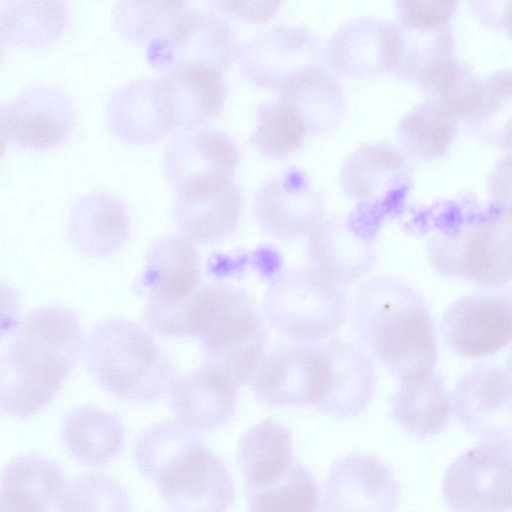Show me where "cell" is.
Masks as SVG:
<instances>
[{
  "instance_id": "6da1fadb",
  "label": "cell",
  "mask_w": 512,
  "mask_h": 512,
  "mask_svg": "<svg viewBox=\"0 0 512 512\" xmlns=\"http://www.w3.org/2000/svg\"><path fill=\"white\" fill-rule=\"evenodd\" d=\"M85 347L77 315L49 305L35 309L18 325L1 359L0 406L26 418L57 395Z\"/></svg>"
},
{
  "instance_id": "7a4b0ae2",
  "label": "cell",
  "mask_w": 512,
  "mask_h": 512,
  "mask_svg": "<svg viewBox=\"0 0 512 512\" xmlns=\"http://www.w3.org/2000/svg\"><path fill=\"white\" fill-rule=\"evenodd\" d=\"M351 324L360 347L399 382L434 371L435 329L420 295L403 279L377 275L357 290Z\"/></svg>"
},
{
  "instance_id": "3957f363",
  "label": "cell",
  "mask_w": 512,
  "mask_h": 512,
  "mask_svg": "<svg viewBox=\"0 0 512 512\" xmlns=\"http://www.w3.org/2000/svg\"><path fill=\"white\" fill-rule=\"evenodd\" d=\"M167 337H191L202 348L204 365L237 386L252 381L265 356L266 333L250 298L226 284L200 287L169 308L160 321Z\"/></svg>"
},
{
  "instance_id": "277c9868",
  "label": "cell",
  "mask_w": 512,
  "mask_h": 512,
  "mask_svg": "<svg viewBox=\"0 0 512 512\" xmlns=\"http://www.w3.org/2000/svg\"><path fill=\"white\" fill-rule=\"evenodd\" d=\"M133 458L169 512H228L234 503V482L225 463L195 431L176 421L144 429Z\"/></svg>"
},
{
  "instance_id": "5b68a950",
  "label": "cell",
  "mask_w": 512,
  "mask_h": 512,
  "mask_svg": "<svg viewBox=\"0 0 512 512\" xmlns=\"http://www.w3.org/2000/svg\"><path fill=\"white\" fill-rule=\"evenodd\" d=\"M84 349L97 383L126 401L153 402L169 393L177 378L173 362L151 334L124 318L98 323Z\"/></svg>"
},
{
  "instance_id": "8992f818",
  "label": "cell",
  "mask_w": 512,
  "mask_h": 512,
  "mask_svg": "<svg viewBox=\"0 0 512 512\" xmlns=\"http://www.w3.org/2000/svg\"><path fill=\"white\" fill-rule=\"evenodd\" d=\"M263 309L279 334L308 344L331 338L349 314L341 286L311 265L284 271L270 284Z\"/></svg>"
},
{
  "instance_id": "52a82bcc",
  "label": "cell",
  "mask_w": 512,
  "mask_h": 512,
  "mask_svg": "<svg viewBox=\"0 0 512 512\" xmlns=\"http://www.w3.org/2000/svg\"><path fill=\"white\" fill-rule=\"evenodd\" d=\"M428 259L440 274L486 287L512 281V219L490 216L450 234H439L427 245Z\"/></svg>"
},
{
  "instance_id": "ba28073f",
  "label": "cell",
  "mask_w": 512,
  "mask_h": 512,
  "mask_svg": "<svg viewBox=\"0 0 512 512\" xmlns=\"http://www.w3.org/2000/svg\"><path fill=\"white\" fill-rule=\"evenodd\" d=\"M442 494L454 512L512 511V438L486 440L447 468Z\"/></svg>"
},
{
  "instance_id": "9c48e42d",
  "label": "cell",
  "mask_w": 512,
  "mask_h": 512,
  "mask_svg": "<svg viewBox=\"0 0 512 512\" xmlns=\"http://www.w3.org/2000/svg\"><path fill=\"white\" fill-rule=\"evenodd\" d=\"M0 119L3 144L44 151L70 136L76 113L71 99L61 89L35 83L2 104Z\"/></svg>"
},
{
  "instance_id": "30bf717a",
  "label": "cell",
  "mask_w": 512,
  "mask_h": 512,
  "mask_svg": "<svg viewBox=\"0 0 512 512\" xmlns=\"http://www.w3.org/2000/svg\"><path fill=\"white\" fill-rule=\"evenodd\" d=\"M446 343L457 354L481 358L512 343V285L469 294L443 314Z\"/></svg>"
},
{
  "instance_id": "8fae6325",
  "label": "cell",
  "mask_w": 512,
  "mask_h": 512,
  "mask_svg": "<svg viewBox=\"0 0 512 512\" xmlns=\"http://www.w3.org/2000/svg\"><path fill=\"white\" fill-rule=\"evenodd\" d=\"M327 376L322 345L294 343L265 357L252 382L255 397L271 407L313 408L320 400Z\"/></svg>"
},
{
  "instance_id": "7c38bea8",
  "label": "cell",
  "mask_w": 512,
  "mask_h": 512,
  "mask_svg": "<svg viewBox=\"0 0 512 512\" xmlns=\"http://www.w3.org/2000/svg\"><path fill=\"white\" fill-rule=\"evenodd\" d=\"M255 217L267 234L283 241L309 236L325 218L322 193L298 167L267 179L254 199Z\"/></svg>"
},
{
  "instance_id": "4fadbf2b",
  "label": "cell",
  "mask_w": 512,
  "mask_h": 512,
  "mask_svg": "<svg viewBox=\"0 0 512 512\" xmlns=\"http://www.w3.org/2000/svg\"><path fill=\"white\" fill-rule=\"evenodd\" d=\"M324 55L313 31L281 24L263 31L242 47L240 69L254 86L280 90L297 73L321 66Z\"/></svg>"
},
{
  "instance_id": "5bb4252c",
  "label": "cell",
  "mask_w": 512,
  "mask_h": 512,
  "mask_svg": "<svg viewBox=\"0 0 512 512\" xmlns=\"http://www.w3.org/2000/svg\"><path fill=\"white\" fill-rule=\"evenodd\" d=\"M403 52L404 35L399 26L384 19L359 17L333 33L325 57L339 74L367 79L395 72Z\"/></svg>"
},
{
  "instance_id": "9a60e30c",
  "label": "cell",
  "mask_w": 512,
  "mask_h": 512,
  "mask_svg": "<svg viewBox=\"0 0 512 512\" xmlns=\"http://www.w3.org/2000/svg\"><path fill=\"white\" fill-rule=\"evenodd\" d=\"M401 484L378 457L353 452L329 467L324 488L327 512H394Z\"/></svg>"
},
{
  "instance_id": "2e32d148",
  "label": "cell",
  "mask_w": 512,
  "mask_h": 512,
  "mask_svg": "<svg viewBox=\"0 0 512 512\" xmlns=\"http://www.w3.org/2000/svg\"><path fill=\"white\" fill-rule=\"evenodd\" d=\"M242 47L228 22L199 9L187 11L175 32L166 40L147 46V61L170 69L186 63L205 64L224 72L240 58Z\"/></svg>"
},
{
  "instance_id": "e0dca14e",
  "label": "cell",
  "mask_w": 512,
  "mask_h": 512,
  "mask_svg": "<svg viewBox=\"0 0 512 512\" xmlns=\"http://www.w3.org/2000/svg\"><path fill=\"white\" fill-rule=\"evenodd\" d=\"M452 410L462 426L486 440L512 438V376L507 368L478 365L456 383Z\"/></svg>"
},
{
  "instance_id": "ac0fdd59",
  "label": "cell",
  "mask_w": 512,
  "mask_h": 512,
  "mask_svg": "<svg viewBox=\"0 0 512 512\" xmlns=\"http://www.w3.org/2000/svg\"><path fill=\"white\" fill-rule=\"evenodd\" d=\"M240 160L236 142L225 132L198 128L175 135L163 154V169L175 191L233 178Z\"/></svg>"
},
{
  "instance_id": "d6986e66",
  "label": "cell",
  "mask_w": 512,
  "mask_h": 512,
  "mask_svg": "<svg viewBox=\"0 0 512 512\" xmlns=\"http://www.w3.org/2000/svg\"><path fill=\"white\" fill-rule=\"evenodd\" d=\"M200 281L194 242L182 233H169L148 247L135 289L147 299L146 307H169L188 299L199 289Z\"/></svg>"
},
{
  "instance_id": "ffe728a7",
  "label": "cell",
  "mask_w": 512,
  "mask_h": 512,
  "mask_svg": "<svg viewBox=\"0 0 512 512\" xmlns=\"http://www.w3.org/2000/svg\"><path fill=\"white\" fill-rule=\"evenodd\" d=\"M106 123L116 138L134 144L157 141L172 131V113L161 78H139L116 88L107 100Z\"/></svg>"
},
{
  "instance_id": "44dd1931",
  "label": "cell",
  "mask_w": 512,
  "mask_h": 512,
  "mask_svg": "<svg viewBox=\"0 0 512 512\" xmlns=\"http://www.w3.org/2000/svg\"><path fill=\"white\" fill-rule=\"evenodd\" d=\"M241 191L233 178L175 191L173 218L180 233L193 242L220 241L237 227Z\"/></svg>"
},
{
  "instance_id": "7402d4cb",
  "label": "cell",
  "mask_w": 512,
  "mask_h": 512,
  "mask_svg": "<svg viewBox=\"0 0 512 512\" xmlns=\"http://www.w3.org/2000/svg\"><path fill=\"white\" fill-rule=\"evenodd\" d=\"M321 345L327 360V376L324 392L314 408L338 419L359 415L375 392L371 359L360 346L343 339H329Z\"/></svg>"
},
{
  "instance_id": "603a6c76",
  "label": "cell",
  "mask_w": 512,
  "mask_h": 512,
  "mask_svg": "<svg viewBox=\"0 0 512 512\" xmlns=\"http://www.w3.org/2000/svg\"><path fill=\"white\" fill-rule=\"evenodd\" d=\"M131 232L127 205L100 191L80 196L70 208L66 221L69 242L89 258H107L119 252Z\"/></svg>"
},
{
  "instance_id": "cb8c5ba5",
  "label": "cell",
  "mask_w": 512,
  "mask_h": 512,
  "mask_svg": "<svg viewBox=\"0 0 512 512\" xmlns=\"http://www.w3.org/2000/svg\"><path fill=\"white\" fill-rule=\"evenodd\" d=\"M237 388L226 375L203 365L176 378L168 393L171 412L195 432L223 427L234 416Z\"/></svg>"
},
{
  "instance_id": "d4e9b609",
  "label": "cell",
  "mask_w": 512,
  "mask_h": 512,
  "mask_svg": "<svg viewBox=\"0 0 512 512\" xmlns=\"http://www.w3.org/2000/svg\"><path fill=\"white\" fill-rule=\"evenodd\" d=\"M159 77L166 91L174 129H198L221 112L226 87L219 69L186 63L165 70Z\"/></svg>"
},
{
  "instance_id": "484cf974",
  "label": "cell",
  "mask_w": 512,
  "mask_h": 512,
  "mask_svg": "<svg viewBox=\"0 0 512 512\" xmlns=\"http://www.w3.org/2000/svg\"><path fill=\"white\" fill-rule=\"evenodd\" d=\"M306 254L313 268L339 286L367 275L377 260L374 243L356 236L337 216L325 217L309 234Z\"/></svg>"
},
{
  "instance_id": "4316f807",
  "label": "cell",
  "mask_w": 512,
  "mask_h": 512,
  "mask_svg": "<svg viewBox=\"0 0 512 512\" xmlns=\"http://www.w3.org/2000/svg\"><path fill=\"white\" fill-rule=\"evenodd\" d=\"M279 100L302 120L306 133L320 136L336 129L346 112L342 89L324 67L307 68L289 79L279 90Z\"/></svg>"
},
{
  "instance_id": "83f0119b",
  "label": "cell",
  "mask_w": 512,
  "mask_h": 512,
  "mask_svg": "<svg viewBox=\"0 0 512 512\" xmlns=\"http://www.w3.org/2000/svg\"><path fill=\"white\" fill-rule=\"evenodd\" d=\"M59 465L30 453L13 458L1 478L0 512H48L64 486Z\"/></svg>"
},
{
  "instance_id": "f1b7e54d",
  "label": "cell",
  "mask_w": 512,
  "mask_h": 512,
  "mask_svg": "<svg viewBox=\"0 0 512 512\" xmlns=\"http://www.w3.org/2000/svg\"><path fill=\"white\" fill-rule=\"evenodd\" d=\"M452 412L444 380L435 371L400 382L391 401L394 421L420 440L442 432Z\"/></svg>"
},
{
  "instance_id": "f546056e",
  "label": "cell",
  "mask_w": 512,
  "mask_h": 512,
  "mask_svg": "<svg viewBox=\"0 0 512 512\" xmlns=\"http://www.w3.org/2000/svg\"><path fill=\"white\" fill-rule=\"evenodd\" d=\"M237 460L245 488L265 487L281 480L295 464L290 429L272 418L258 422L240 438Z\"/></svg>"
},
{
  "instance_id": "4dcf8cb0",
  "label": "cell",
  "mask_w": 512,
  "mask_h": 512,
  "mask_svg": "<svg viewBox=\"0 0 512 512\" xmlns=\"http://www.w3.org/2000/svg\"><path fill=\"white\" fill-rule=\"evenodd\" d=\"M61 440L84 465L100 466L115 458L125 442V429L115 414L95 406H79L61 424Z\"/></svg>"
},
{
  "instance_id": "1f68e13d",
  "label": "cell",
  "mask_w": 512,
  "mask_h": 512,
  "mask_svg": "<svg viewBox=\"0 0 512 512\" xmlns=\"http://www.w3.org/2000/svg\"><path fill=\"white\" fill-rule=\"evenodd\" d=\"M406 168L403 156L391 145L367 143L346 157L339 182L349 198L367 201L410 182Z\"/></svg>"
},
{
  "instance_id": "d6a6232c",
  "label": "cell",
  "mask_w": 512,
  "mask_h": 512,
  "mask_svg": "<svg viewBox=\"0 0 512 512\" xmlns=\"http://www.w3.org/2000/svg\"><path fill=\"white\" fill-rule=\"evenodd\" d=\"M69 21L66 1H0V37L3 43L41 46L58 39Z\"/></svg>"
},
{
  "instance_id": "836d02e7",
  "label": "cell",
  "mask_w": 512,
  "mask_h": 512,
  "mask_svg": "<svg viewBox=\"0 0 512 512\" xmlns=\"http://www.w3.org/2000/svg\"><path fill=\"white\" fill-rule=\"evenodd\" d=\"M189 8L187 1H118L113 22L125 39L148 46L168 39Z\"/></svg>"
},
{
  "instance_id": "e575fe53",
  "label": "cell",
  "mask_w": 512,
  "mask_h": 512,
  "mask_svg": "<svg viewBox=\"0 0 512 512\" xmlns=\"http://www.w3.org/2000/svg\"><path fill=\"white\" fill-rule=\"evenodd\" d=\"M244 491L248 512H327L316 478L300 463L281 480Z\"/></svg>"
},
{
  "instance_id": "d590c367",
  "label": "cell",
  "mask_w": 512,
  "mask_h": 512,
  "mask_svg": "<svg viewBox=\"0 0 512 512\" xmlns=\"http://www.w3.org/2000/svg\"><path fill=\"white\" fill-rule=\"evenodd\" d=\"M452 113L443 103L427 101L400 120L398 141L408 154L421 159L439 156L454 130Z\"/></svg>"
},
{
  "instance_id": "8d00e7d4",
  "label": "cell",
  "mask_w": 512,
  "mask_h": 512,
  "mask_svg": "<svg viewBox=\"0 0 512 512\" xmlns=\"http://www.w3.org/2000/svg\"><path fill=\"white\" fill-rule=\"evenodd\" d=\"M305 135L302 120L279 99L258 105L251 142L263 156L286 158L301 147Z\"/></svg>"
},
{
  "instance_id": "74e56055",
  "label": "cell",
  "mask_w": 512,
  "mask_h": 512,
  "mask_svg": "<svg viewBox=\"0 0 512 512\" xmlns=\"http://www.w3.org/2000/svg\"><path fill=\"white\" fill-rule=\"evenodd\" d=\"M125 487L113 477L88 473L64 484L57 499V512H130Z\"/></svg>"
},
{
  "instance_id": "f35d334b",
  "label": "cell",
  "mask_w": 512,
  "mask_h": 512,
  "mask_svg": "<svg viewBox=\"0 0 512 512\" xmlns=\"http://www.w3.org/2000/svg\"><path fill=\"white\" fill-rule=\"evenodd\" d=\"M409 190L410 182L377 198L357 202L345 217L348 228L361 239L374 243L381 228L403 213Z\"/></svg>"
},
{
  "instance_id": "ab89813d",
  "label": "cell",
  "mask_w": 512,
  "mask_h": 512,
  "mask_svg": "<svg viewBox=\"0 0 512 512\" xmlns=\"http://www.w3.org/2000/svg\"><path fill=\"white\" fill-rule=\"evenodd\" d=\"M451 3L398 2L396 11L400 24L409 31L434 30L447 21L454 10Z\"/></svg>"
},
{
  "instance_id": "60d3db41",
  "label": "cell",
  "mask_w": 512,
  "mask_h": 512,
  "mask_svg": "<svg viewBox=\"0 0 512 512\" xmlns=\"http://www.w3.org/2000/svg\"><path fill=\"white\" fill-rule=\"evenodd\" d=\"M219 11L251 23L266 22L273 18L281 9L280 1H212Z\"/></svg>"
},
{
  "instance_id": "b9f144b4",
  "label": "cell",
  "mask_w": 512,
  "mask_h": 512,
  "mask_svg": "<svg viewBox=\"0 0 512 512\" xmlns=\"http://www.w3.org/2000/svg\"><path fill=\"white\" fill-rule=\"evenodd\" d=\"M250 266L267 281L274 282L284 271L280 252L271 245H259L250 254Z\"/></svg>"
},
{
  "instance_id": "7bdbcfd3",
  "label": "cell",
  "mask_w": 512,
  "mask_h": 512,
  "mask_svg": "<svg viewBox=\"0 0 512 512\" xmlns=\"http://www.w3.org/2000/svg\"><path fill=\"white\" fill-rule=\"evenodd\" d=\"M502 167L500 180L504 188L495 190L496 198L503 211V216L512 219V157L506 159Z\"/></svg>"
},
{
  "instance_id": "ee69618b",
  "label": "cell",
  "mask_w": 512,
  "mask_h": 512,
  "mask_svg": "<svg viewBox=\"0 0 512 512\" xmlns=\"http://www.w3.org/2000/svg\"><path fill=\"white\" fill-rule=\"evenodd\" d=\"M507 370L508 372L510 373V375L512 376V350H511V353L509 355V358H508V362H507Z\"/></svg>"
}]
</instances>
